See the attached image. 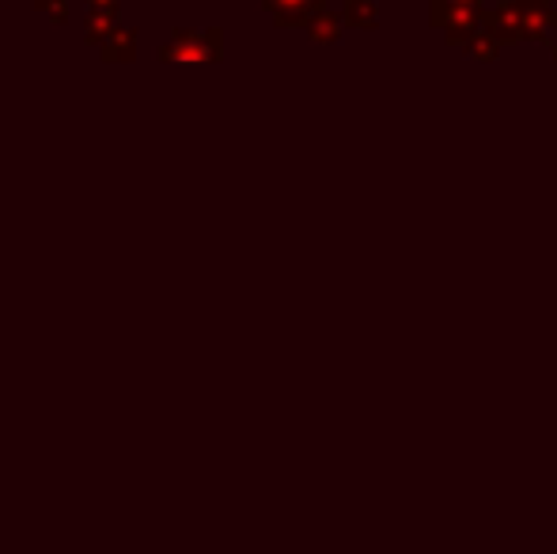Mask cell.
I'll use <instances>...</instances> for the list:
<instances>
[{"label": "cell", "instance_id": "6da1fadb", "mask_svg": "<svg viewBox=\"0 0 557 554\" xmlns=\"http://www.w3.org/2000/svg\"><path fill=\"white\" fill-rule=\"evenodd\" d=\"M107 61H133V53H137V38H133V30H122L117 27L111 35V42L103 46Z\"/></svg>", "mask_w": 557, "mask_h": 554}, {"label": "cell", "instance_id": "7a4b0ae2", "mask_svg": "<svg viewBox=\"0 0 557 554\" xmlns=\"http://www.w3.org/2000/svg\"><path fill=\"white\" fill-rule=\"evenodd\" d=\"M91 12H96V15H114L117 0H91Z\"/></svg>", "mask_w": 557, "mask_h": 554}]
</instances>
